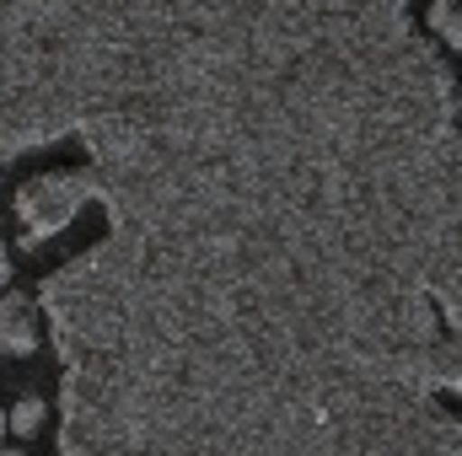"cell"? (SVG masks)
I'll list each match as a JSON object with an SVG mask.
<instances>
[{"label": "cell", "mask_w": 462, "mask_h": 456, "mask_svg": "<svg viewBox=\"0 0 462 456\" xmlns=\"http://www.w3.org/2000/svg\"><path fill=\"white\" fill-rule=\"evenodd\" d=\"M81 140L60 456H462L457 76L409 0H263Z\"/></svg>", "instance_id": "cell-1"}, {"label": "cell", "mask_w": 462, "mask_h": 456, "mask_svg": "<svg viewBox=\"0 0 462 456\" xmlns=\"http://www.w3.org/2000/svg\"><path fill=\"white\" fill-rule=\"evenodd\" d=\"M97 199V178L92 167H76V172H43L32 178L22 194H16V215H22V242L38 247L43 236H60L81 215V205Z\"/></svg>", "instance_id": "cell-2"}, {"label": "cell", "mask_w": 462, "mask_h": 456, "mask_svg": "<svg viewBox=\"0 0 462 456\" xmlns=\"http://www.w3.org/2000/svg\"><path fill=\"white\" fill-rule=\"evenodd\" d=\"M38 323H32V301L27 296H5L0 301V354H32Z\"/></svg>", "instance_id": "cell-3"}, {"label": "cell", "mask_w": 462, "mask_h": 456, "mask_svg": "<svg viewBox=\"0 0 462 456\" xmlns=\"http://www.w3.org/2000/svg\"><path fill=\"white\" fill-rule=\"evenodd\" d=\"M425 27H430V32H436V38H441L447 49H457V54H462V11L452 5V0H436V5H430V22H425Z\"/></svg>", "instance_id": "cell-4"}, {"label": "cell", "mask_w": 462, "mask_h": 456, "mask_svg": "<svg viewBox=\"0 0 462 456\" xmlns=\"http://www.w3.org/2000/svg\"><path fill=\"white\" fill-rule=\"evenodd\" d=\"M43 414H49V408H43V397H22V403L5 414V424H11L16 435H32V430L43 424Z\"/></svg>", "instance_id": "cell-5"}, {"label": "cell", "mask_w": 462, "mask_h": 456, "mask_svg": "<svg viewBox=\"0 0 462 456\" xmlns=\"http://www.w3.org/2000/svg\"><path fill=\"white\" fill-rule=\"evenodd\" d=\"M5 274H11V258H5V242H0V285H5Z\"/></svg>", "instance_id": "cell-6"}, {"label": "cell", "mask_w": 462, "mask_h": 456, "mask_svg": "<svg viewBox=\"0 0 462 456\" xmlns=\"http://www.w3.org/2000/svg\"><path fill=\"white\" fill-rule=\"evenodd\" d=\"M0 456H22V451H16V446H0Z\"/></svg>", "instance_id": "cell-7"}, {"label": "cell", "mask_w": 462, "mask_h": 456, "mask_svg": "<svg viewBox=\"0 0 462 456\" xmlns=\"http://www.w3.org/2000/svg\"><path fill=\"white\" fill-rule=\"evenodd\" d=\"M0 435H5V408H0Z\"/></svg>", "instance_id": "cell-8"}, {"label": "cell", "mask_w": 462, "mask_h": 456, "mask_svg": "<svg viewBox=\"0 0 462 456\" xmlns=\"http://www.w3.org/2000/svg\"><path fill=\"white\" fill-rule=\"evenodd\" d=\"M457 11H462V5H457Z\"/></svg>", "instance_id": "cell-9"}]
</instances>
